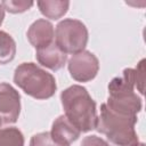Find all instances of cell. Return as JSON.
Segmentation results:
<instances>
[{
	"label": "cell",
	"instance_id": "1",
	"mask_svg": "<svg viewBox=\"0 0 146 146\" xmlns=\"http://www.w3.org/2000/svg\"><path fill=\"white\" fill-rule=\"evenodd\" d=\"M60 102L64 115L80 132L96 129L98 121L96 103L84 87L73 84L66 88L60 92Z\"/></svg>",
	"mask_w": 146,
	"mask_h": 146
},
{
	"label": "cell",
	"instance_id": "2",
	"mask_svg": "<svg viewBox=\"0 0 146 146\" xmlns=\"http://www.w3.org/2000/svg\"><path fill=\"white\" fill-rule=\"evenodd\" d=\"M137 121V116L119 114L103 103L96 130L106 136L110 146H137L139 144L138 135L135 130Z\"/></svg>",
	"mask_w": 146,
	"mask_h": 146
},
{
	"label": "cell",
	"instance_id": "3",
	"mask_svg": "<svg viewBox=\"0 0 146 146\" xmlns=\"http://www.w3.org/2000/svg\"><path fill=\"white\" fill-rule=\"evenodd\" d=\"M14 82L27 96L39 100L51 98L57 90L54 75L31 62L15 68Z\"/></svg>",
	"mask_w": 146,
	"mask_h": 146
},
{
	"label": "cell",
	"instance_id": "4",
	"mask_svg": "<svg viewBox=\"0 0 146 146\" xmlns=\"http://www.w3.org/2000/svg\"><path fill=\"white\" fill-rule=\"evenodd\" d=\"M88 29L79 19L65 18L60 21L55 30V43L65 54H78L83 51L88 43Z\"/></svg>",
	"mask_w": 146,
	"mask_h": 146
},
{
	"label": "cell",
	"instance_id": "5",
	"mask_svg": "<svg viewBox=\"0 0 146 146\" xmlns=\"http://www.w3.org/2000/svg\"><path fill=\"white\" fill-rule=\"evenodd\" d=\"M67 68L73 80L78 82H89L96 78L99 71V60L91 51L83 50L70 57Z\"/></svg>",
	"mask_w": 146,
	"mask_h": 146
},
{
	"label": "cell",
	"instance_id": "6",
	"mask_svg": "<svg viewBox=\"0 0 146 146\" xmlns=\"http://www.w3.org/2000/svg\"><path fill=\"white\" fill-rule=\"evenodd\" d=\"M21 113V95L7 82L0 83V119L3 124H11L18 120Z\"/></svg>",
	"mask_w": 146,
	"mask_h": 146
},
{
	"label": "cell",
	"instance_id": "7",
	"mask_svg": "<svg viewBox=\"0 0 146 146\" xmlns=\"http://www.w3.org/2000/svg\"><path fill=\"white\" fill-rule=\"evenodd\" d=\"M29 42L35 48L40 49L49 46L55 41V29L54 25L43 18L34 21L26 33Z\"/></svg>",
	"mask_w": 146,
	"mask_h": 146
},
{
	"label": "cell",
	"instance_id": "8",
	"mask_svg": "<svg viewBox=\"0 0 146 146\" xmlns=\"http://www.w3.org/2000/svg\"><path fill=\"white\" fill-rule=\"evenodd\" d=\"M80 135L81 132L67 120L64 114L59 115L52 122L50 136L56 143L62 146H70L80 137Z\"/></svg>",
	"mask_w": 146,
	"mask_h": 146
},
{
	"label": "cell",
	"instance_id": "9",
	"mask_svg": "<svg viewBox=\"0 0 146 146\" xmlns=\"http://www.w3.org/2000/svg\"><path fill=\"white\" fill-rule=\"evenodd\" d=\"M35 58L40 65L51 71L60 70L62 67H64L67 60L66 54L59 49V47L55 43V41L47 47L36 49Z\"/></svg>",
	"mask_w": 146,
	"mask_h": 146
},
{
	"label": "cell",
	"instance_id": "10",
	"mask_svg": "<svg viewBox=\"0 0 146 146\" xmlns=\"http://www.w3.org/2000/svg\"><path fill=\"white\" fill-rule=\"evenodd\" d=\"M36 6L40 10V13L52 21H57L62 18L68 10L70 1L66 0H44V1H38Z\"/></svg>",
	"mask_w": 146,
	"mask_h": 146
},
{
	"label": "cell",
	"instance_id": "11",
	"mask_svg": "<svg viewBox=\"0 0 146 146\" xmlns=\"http://www.w3.org/2000/svg\"><path fill=\"white\" fill-rule=\"evenodd\" d=\"M16 55V42L13 36L5 32L0 31V65L10 63Z\"/></svg>",
	"mask_w": 146,
	"mask_h": 146
},
{
	"label": "cell",
	"instance_id": "12",
	"mask_svg": "<svg viewBox=\"0 0 146 146\" xmlns=\"http://www.w3.org/2000/svg\"><path fill=\"white\" fill-rule=\"evenodd\" d=\"M0 146H24V136L16 127L0 128Z\"/></svg>",
	"mask_w": 146,
	"mask_h": 146
},
{
	"label": "cell",
	"instance_id": "13",
	"mask_svg": "<svg viewBox=\"0 0 146 146\" xmlns=\"http://www.w3.org/2000/svg\"><path fill=\"white\" fill-rule=\"evenodd\" d=\"M1 6L5 10L10 14H21L29 10L33 6V1L26 0H5L1 2Z\"/></svg>",
	"mask_w": 146,
	"mask_h": 146
},
{
	"label": "cell",
	"instance_id": "14",
	"mask_svg": "<svg viewBox=\"0 0 146 146\" xmlns=\"http://www.w3.org/2000/svg\"><path fill=\"white\" fill-rule=\"evenodd\" d=\"M29 146H62L58 143H56L52 137L50 136V132H39L31 137L30 145Z\"/></svg>",
	"mask_w": 146,
	"mask_h": 146
},
{
	"label": "cell",
	"instance_id": "15",
	"mask_svg": "<svg viewBox=\"0 0 146 146\" xmlns=\"http://www.w3.org/2000/svg\"><path fill=\"white\" fill-rule=\"evenodd\" d=\"M135 71V80H136V89L139 91L140 95L144 94V83H145V59L143 58Z\"/></svg>",
	"mask_w": 146,
	"mask_h": 146
},
{
	"label": "cell",
	"instance_id": "16",
	"mask_svg": "<svg viewBox=\"0 0 146 146\" xmlns=\"http://www.w3.org/2000/svg\"><path fill=\"white\" fill-rule=\"evenodd\" d=\"M80 146H110V145L103 138H100L96 135H90L82 139Z\"/></svg>",
	"mask_w": 146,
	"mask_h": 146
},
{
	"label": "cell",
	"instance_id": "17",
	"mask_svg": "<svg viewBox=\"0 0 146 146\" xmlns=\"http://www.w3.org/2000/svg\"><path fill=\"white\" fill-rule=\"evenodd\" d=\"M3 18H5V9H3V7L1 6V2H0V26L3 22Z\"/></svg>",
	"mask_w": 146,
	"mask_h": 146
},
{
	"label": "cell",
	"instance_id": "18",
	"mask_svg": "<svg viewBox=\"0 0 146 146\" xmlns=\"http://www.w3.org/2000/svg\"><path fill=\"white\" fill-rule=\"evenodd\" d=\"M137 146H145V144H144V143H139Z\"/></svg>",
	"mask_w": 146,
	"mask_h": 146
},
{
	"label": "cell",
	"instance_id": "19",
	"mask_svg": "<svg viewBox=\"0 0 146 146\" xmlns=\"http://www.w3.org/2000/svg\"><path fill=\"white\" fill-rule=\"evenodd\" d=\"M2 124H3V122H2V120L0 119V128H1V125H2Z\"/></svg>",
	"mask_w": 146,
	"mask_h": 146
}]
</instances>
